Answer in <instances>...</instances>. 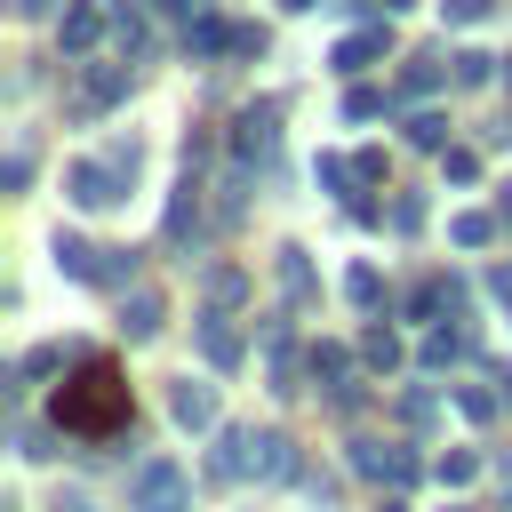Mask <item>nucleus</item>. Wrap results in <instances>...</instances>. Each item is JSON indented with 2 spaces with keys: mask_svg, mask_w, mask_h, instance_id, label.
Masks as SVG:
<instances>
[{
  "mask_svg": "<svg viewBox=\"0 0 512 512\" xmlns=\"http://www.w3.org/2000/svg\"><path fill=\"white\" fill-rule=\"evenodd\" d=\"M448 16H456V24H480V16H488V0H448Z\"/></svg>",
  "mask_w": 512,
  "mask_h": 512,
  "instance_id": "obj_8",
  "label": "nucleus"
},
{
  "mask_svg": "<svg viewBox=\"0 0 512 512\" xmlns=\"http://www.w3.org/2000/svg\"><path fill=\"white\" fill-rule=\"evenodd\" d=\"M376 8H384V16H392V8H400V0H376Z\"/></svg>",
  "mask_w": 512,
  "mask_h": 512,
  "instance_id": "obj_12",
  "label": "nucleus"
},
{
  "mask_svg": "<svg viewBox=\"0 0 512 512\" xmlns=\"http://www.w3.org/2000/svg\"><path fill=\"white\" fill-rule=\"evenodd\" d=\"M272 144V112H240V152H264Z\"/></svg>",
  "mask_w": 512,
  "mask_h": 512,
  "instance_id": "obj_5",
  "label": "nucleus"
},
{
  "mask_svg": "<svg viewBox=\"0 0 512 512\" xmlns=\"http://www.w3.org/2000/svg\"><path fill=\"white\" fill-rule=\"evenodd\" d=\"M56 512H88V504H80V496H64V504H56Z\"/></svg>",
  "mask_w": 512,
  "mask_h": 512,
  "instance_id": "obj_11",
  "label": "nucleus"
},
{
  "mask_svg": "<svg viewBox=\"0 0 512 512\" xmlns=\"http://www.w3.org/2000/svg\"><path fill=\"white\" fill-rule=\"evenodd\" d=\"M168 496H176V464H144V480H136V504H144V512H168Z\"/></svg>",
  "mask_w": 512,
  "mask_h": 512,
  "instance_id": "obj_3",
  "label": "nucleus"
},
{
  "mask_svg": "<svg viewBox=\"0 0 512 512\" xmlns=\"http://www.w3.org/2000/svg\"><path fill=\"white\" fill-rule=\"evenodd\" d=\"M176 424H216V392L184 376V384H176Z\"/></svg>",
  "mask_w": 512,
  "mask_h": 512,
  "instance_id": "obj_2",
  "label": "nucleus"
},
{
  "mask_svg": "<svg viewBox=\"0 0 512 512\" xmlns=\"http://www.w3.org/2000/svg\"><path fill=\"white\" fill-rule=\"evenodd\" d=\"M496 296H504V304H512V272H496Z\"/></svg>",
  "mask_w": 512,
  "mask_h": 512,
  "instance_id": "obj_10",
  "label": "nucleus"
},
{
  "mask_svg": "<svg viewBox=\"0 0 512 512\" xmlns=\"http://www.w3.org/2000/svg\"><path fill=\"white\" fill-rule=\"evenodd\" d=\"M8 8H16V16H40V8H56V0H8Z\"/></svg>",
  "mask_w": 512,
  "mask_h": 512,
  "instance_id": "obj_9",
  "label": "nucleus"
},
{
  "mask_svg": "<svg viewBox=\"0 0 512 512\" xmlns=\"http://www.w3.org/2000/svg\"><path fill=\"white\" fill-rule=\"evenodd\" d=\"M128 328H136V336H152V328H160V296H136V320H128Z\"/></svg>",
  "mask_w": 512,
  "mask_h": 512,
  "instance_id": "obj_7",
  "label": "nucleus"
},
{
  "mask_svg": "<svg viewBox=\"0 0 512 512\" xmlns=\"http://www.w3.org/2000/svg\"><path fill=\"white\" fill-rule=\"evenodd\" d=\"M56 432H72V440H112V432H128V376H120L112 352H88V360L64 376V392H56Z\"/></svg>",
  "mask_w": 512,
  "mask_h": 512,
  "instance_id": "obj_1",
  "label": "nucleus"
},
{
  "mask_svg": "<svg viewBox=\"0 0 512 512\" xmlns=\"http://www.w3.org/2000/svg\"><path fill=\"white\" fill-rule=\"evenodd\" d=\"M72 200H80V208H104V200H112V176H104L96 160H80V168H72Z\"/></svg>",
  "mask_w": 512,
  "mask_h": 512,
  "instance_id": "obj_4",
  "label": "nucleus"
},
{
  "mask_svg": "<svg viewBox=\"0 0 512 512\" xmlns=\"http://www.w3.org/2000/svg\"><path fill=\"white\" fill-rule=\"evenodd\" d=\"M376 48H384V32H360V40H344V56H336V64H344V72H360Z\"/></svg>",
  "mask_w": 512,
  "mask_h": 512,
  "instance_id": "obj_6",
  "label": "nucleus"
}]
</instances>
